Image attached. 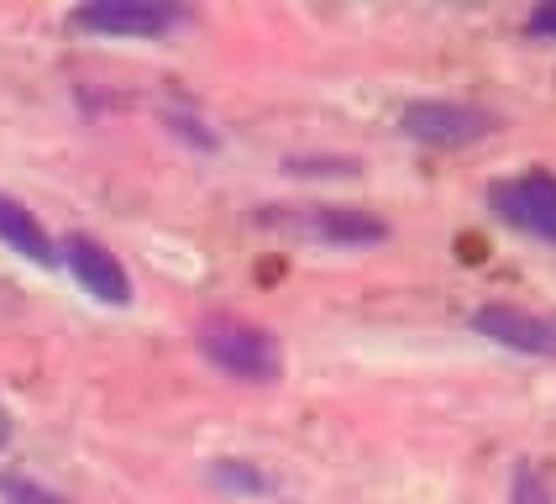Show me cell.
<instances>
[{
	"mask_svg": "<svg viewBox=\"0 0 556 504\" xmlns=\"http://www.w3.org/2000/svg\"><path fill=\"white\" fill-rule=\"evenodd\" d=\"M515 504H552V489H546V478L535 468L515 472Z\"/></svg>",
	"mask_w": 556,
	"mask_h": 504,
	"instance_id": "8fae6325",
	"label": "cell"
},
{
	"mask_svg": "<svg viewBox=\"0 0 556 504\" xmlns=\"http://www.w3.org/2000/svg\"><path fill=\"white\" fill-rule=\"evenodd\" d=\"M0 242L11 252H22L27 263H59V252H53V242H48V231L37 226V216H31L27 205H16L11 194H0Z\"/></svg>",
	"mask_w": 556,
	"mask_h": 504,
	"instance_id": "ba28073f",
	"label": "cell"
},
{
	"mask_svg": "<svg viewBox=\"0 0 556 504\" xmlns=\"http://www.w3.org/2000/svg\"><path fill=\"white\" fill-rule=\"evenodd\" d=\"M400 131L426 148H467L494 131V116L467 100H415L400 111Z\"/></svg>",
	"mask_w": 556,
	"mask_h": 504,
	"instance_id": "7a4b0ae2",
	"label": "cell"
},
{
	"mask_svg": "<svg viewBox=\"0 0 556 504\" xmlns=\"http://www.w3.org/2000/svg\"><path fill=\"white\" fill-rule=\"evenodd\" d=\"M0 494H5L11 504H68L63 494H48V489H37V483H27V478H11V472L0 478Z\"/></svg>",
	"mask_w": 556,
	"mask_h": 504,
	"instance_id": "30bf717a",
	"label": "cell"
},
{
	"mask_svg": "<svg viewBox=\"0 0 556 504\" xmlns=\"http://www.w3.org/2000/svg\"><path fill=\"white\" fill-rule=\"evenodd\" d=\"M211 478H216L220 489H231V494H263V489H268V483H263V472H252L248 463H216Z\"/></svg>",
	"mask_w": 556,
	"mask_h": 504,
	"instance_id": "9c48e42d",
	"label": "cell"
},
{
	"mask_svg": "<svg viewBox=\"0 0 556 504\" xmlns=\"http://www.w3.org/2000/svg\"><path fill=\"white\" fill-rule=\"evenodd\" d=\"M472 331L526 357H556V315L526 311V305H478Z\"/></svg>",
	"mask_w": 556,
	"mask_h": 504,
	"instance_id": "277c9868",
	"label": "cell"
},
{
	"mask_svg": "<svg viewBox=\"0 0 556 504\" xmlns=\"http://www.w3.org/2000/svg\"><path fill=\"white\" fill-rule=\"evenodd\" d=\"M63 263H68V274L85 284L100 305H126L131 300V279H126L122 257L111 248H100L94 237H68L63 242Z\"/></svg>",
	"mask_w": 556,
	"mask_h": 504,
	"instance_id": "8992f818",
	"label": "cell"
},
{
	"mask_svg": "<svg viewBox=\"0 0 556 504\" xmlns=\"http://www.w3.org/2000/svg\"><path fill=\"white\" fill-rule=\"evenodd\" d=\"M179 22H185V11H174L163 0H90L74 11V27L94 32V37H163Z\"/></svg>",
	"mask_w": 556,
	"mask_h": 504,
	"instance_id": "3957f363",
	"label": "cell"
},
{
	"mask_svg": "<svg viewBox=\"0 0 556 504\" xmlns=\"http://www.w3.org/2000/svg\"><path fill=\"white\" fill-rule=\"evenodd\" d=\"M530 37H546V42H556V0H546V5H535L526 22Z\"/></svg>",
	"mask_w": 556,
	"mask_h": 504,
	"instance_id": "7c38bea8",
	"label": "cell"
},
{
	"mask_svg": "<svg viewBox=\"0 0 556 504\" xmlns=\"http://www.w3.org/2000/svg\"><path fill=\"white\" fill-rule=\"evenodd\" d=\"M200 352L216 363L220 374L242 378V383H274L283 374V346L274 331L237 320V315H216L200 326Z\"/></svg>",
	"mask_w": 556,
	"mask_h": 504,
	"instance_id": "6da1fadb",
	"label": "cell"
},
{
	"mask_svg": "<svg viewBox=\"0 0 556 504\" xmlns=\"http://www.w3.org/2000/svg\"><path fill=\"white\" fill-rule=\"evenodd\" d=\"M494 205L509 226H520V231H530V237H541V242L556 248V179L552 174H520V179L498 185Z\"/></svg>",
	"mask_w": 556,
	"mask_h": 504,
	"instance_id": "5b68a950",
	"label": "cell"
},
{
	"mask_svg": "<svg viewBox=\"0 0 556 504\" xmlns=\"http://www.w3.org/2000/svg\"><path fill=\"white\" fill-rule=\"evenodd\" d=\"M5 441H11V415L0 410V446H5Z\"/></svg>",
	"mask_w": 556,
	"mask_h": 504,
	"instance_id": "4fadbf2b",
	"label": "cell"
},
{
	"mask_svg": "<svg viewBox=\"0 0 556 504\" xmlns=\"http://www.w3.org/2000/svg\"><path fill=\"white\" fill-rule=\"evenodd\" d=\"M309 231L320 242H337V248H368V242L389 237V226L372 211H357V205H320V211H309Z\"/></svg>",
	"mask_w": 556,
	"mask_h": 504,
	"instance_id": "52a82bcc",
	"label": "cell"
}]
</instances>
